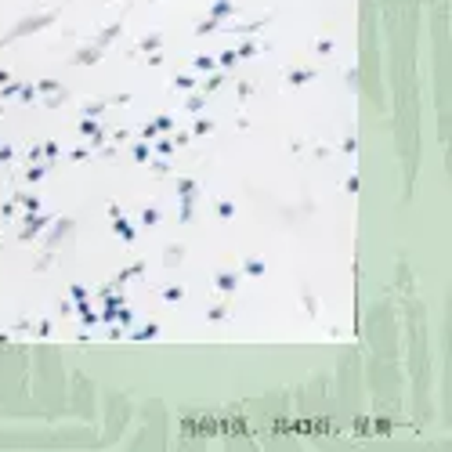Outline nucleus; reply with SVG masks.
Returning <instances> with one entry per match:
<instances>
[{"mask_svg": "<svg viewBox=\"0 0 452 452\" xmlns=\"http://www.w3.org/2000/svg\"><path fill=\"white\" fill-rule=\"evenodd\" d=\"M47 22H51V15H40V19H26V22H22V26H19V29H15L11 36H22V33H33V29H40V26H47Z\"/></svg>", "mask_w": 452, "mask_h": 452, "instance_id": "obj_1", "label": "nucleus"}, {"mask_svg": "<svg viewBox=\"0 0 452 452\" xmlns=\"http://www.w3.org/2000/svg\"><path fill=\"white\" fill-rule=\"evenodd\" d=\"M210 15H214V22H221V19H228V15H232V4H228V0H217V4L210 8Z\"/></svg>", "mask_w": 452, "mask_h": 452, "instance_id": "obj_2", "label": "nucleus"}, {"mask_svg": "<svg viewBox=\"0 0 452 452\" xmlns=\"http://www.w3.org/2000/svg\"><path fill=\"white\" fill-rule=\"evenodd\" d=\"M217 286H221L224 293H232V290H236V275H228V271H221V275H217Z\"/></svg>", "mask_w": 452, "mask_h": 452, "instance_id": "obj_3", "label": "nucleus"}, {"mask_svg": "<svg viewBox=\"0 0 452 452\" xmlns=\"http://www.w3.org/2000/svg\"><path fill=\"white\" fill-rule=\"evenodd\" d=\"M112 221H116V232H120L127 243H134V228H131V224H127L124 217H112Z\"/></svg>", "mask_w": 452, "mask_h": 452, "instance_id": "obj_4", "label": "nucleus"}, {"mask_svg": "<svg viewBox=\"0 0 452 452\" xmlns=\"http://www.w3.org/2000/svg\"><path fill=\"white\" fill-rule=\"evenodd\" d=\"M178 217H181L185 224L192 221V196H181V214H178Z\"/></svg>", "mask_w": 452, "mask_h": 452, "instance_id": "obj_5", "label": "nucleus"}, {"mask_svg": "<svg viewBox=\"0 0 452 452\" xmlns=\"http://www.w3.org/2000/svg\"><path fill=\"white\" fill-rule=\"evenodd\" d=\"M196 69H199V73H214V59H210V54H199V59H196Z\"/></svg>", "mask_w": 452, "mask_h": 452, "instance_id": "obj_6", "label": "nucleus"}, {"mask_svg": "<svg viewBox=\"0 0 452 452\" xmlns=\"http://www.w3.org/2000/svg\"><path fill=\"white\" fill-rule=\"evenodd\" d=\"M311 76H315L311 69H297V73H290V84H308Z\"/></svg>", "mask_w": 452, "mask_h": 452, "instance_id": "obj_7", "label": "nucleus"}, {"mask_svg": "<svg viewBox=\"0 0 452 452\" xmlns=\"http://www.w3.org/2000/svg\"><path fill=\"white\" fill-rule=\"evenodd\" d=\"M243 271H246V275H264V264H261V261H246Z\"/></svg>", "mask_w": 452, "mask_h": 452, "instance_id": "obj_8", "label": "nucleus"}, {"mask_svg": "<svg viewBox=\"0 0 452 452\" xmlns=\"http://www.w3.org/2000/svg\"><path fill=\"white\" fill-rule=\"evenodd\" d=\"M152 124H156V131H174V120L171 116H156Z\"/></svg>", "mask_w": 452, "mask_h": 452, "instance_id": "obj_9", "label": "nucleus"}, {"mask_svg": "<svg viewBox=\"0 0 452 452\" xmlns=\"http://www.w3.org/2000/svg\"><path fill=\"white\" fill-rule=\"evenodd\" d=\"M221 80H224V76H221V73H214V76L206 80V91H203V94H214V91L221 87Z\"/></svg>", "mask_w": 452, "mask_h": 452, "instance_id": "obj_10", "label": "nucleus"}, {"mask_svg": "<svg viewBox=\"0 0 452 452\" xmlns=\"http://www.w3.org/2000/svg\"><path fill=\"white\" fill-rule=\"evenodd\" d=\"M149 152H152L149 145H134V152H131V156H134L138 163H145V159H149Z\"/></svg>", "mask_w": 452, "mask_h": 452, "instance_id": "obj_11", "label": "nucleus"}, {"mask_svg": "<svg viewBox=\"0 0 452 452\" xmlns=\"http://www.w3.org/2000/svg\"><path fill=\"white\" fill-rule=\"evenodd\" d=\"M178 196H196V181H178Z\"/></svg>", "mask_w": 452, "mask_h": 452, "instance_id": "obj_12", "label": "nucleus"}, {"mask_svg": "<svg viewBox=\"0 0 452 452\" xmlns=\"http://www.w3.org/2000/svg\"><path fill=\"white\" fill-rule=\"evenodd\" d=\"M156 47H159V36H156V33L141 40V51H156Z\"/></svg>", "mask_w": 452, "mask_h": 452, "instance_id": "obj_13", "label": "nucleus"}, {"mask_svg": "<svg viewBox=\"0 0 452 452\" xmlns=\"http://www.w3.org/2000/svg\"><path fill=\"white\" fill-rule=\"evenodd\" d=\"M141 221H145V224H156V221H159V210H156V206H149V210L141 214Z\"/></svg>", "mask_w": 452, "mask_h": 452, "instance_id": "obj_14", "label": "nucleus"}, {"mask_svg": "<svg viewBox=\"0 0 452 452\" xmlns=\"http://www.w3.org/2000/svg\"><path fill=\"white\" fill-rule=\"evenodd\" d=\"M156 152L166 159V156H174V145H171V141H159V145H156Z\"/></svg>", "mask_w": 452, "mask_h": 452, "instance_id": "obj_15", "label": "nucleus"}, {"mask_svg": "<svg viewBox=\"0 0 452 452\" xmlns=\"http://www.w3.org/2000/svg\"><path fill=\"white\" fill-rule=\"evenodd\" d=\"M232 214H236L232 203H217V217H232Z\"/></svg>", "mask_w": 452, "mask_h": 452, "instance_id": "obj_16", "label": "nucleus"}, {"mask_svg": "<svg viewBox=\"0 0 452 452\" xmlns=\"http://www.w3.org/2000/svg\"><path fill=\"white\" fill-rule=\"evenodd\" d=\"M0 217H4V221H11V217H15V199H11V203H4V206H0Z\"/></svg>", "mask_w": 452, "mask_h": 452, "instance_id": "obj_17", "label": "nucleus"}, {"mask_svg": "<svg viewBox=\"0 0 452 452\" xmlns=\"http://www.w3.org/2000/svg\"><path fill=\"white\" fill-rule=\"evenodd\" d=\"M73 301H76V304H87V290H84V286H73Z\"/></svg>", "mask_w": 452, "mask_h": 452, "instance_id": "obj_18", "label": "nucleus"}, {"mask_svg": "<svg viewBox=\"0 0 452 452\" xmlns=\"http://www.w3.org/2000/svg\"><path fill=\"white\" fill-rule=\"evenodd\" d=\"M163 301H171V304H174V301H181V290H178V286H171V290L163 293Z\"/></svg>", "mask_w": 452, "mask_h": 452, "instance_id": "obj_19", "label": "nucleus"}, {"mask_svg": "<svg viewBox=\"0 0 452 452\" xmlns=\"http://www.w3.org/2000/svg\"><path fill=\"white\" fill-rule=\"evenodd\" d=\"M134 336H138V341H149V336H156V326H145V329H138Z\"/></svg>", "mask_w": 452, "mask_h": 452, "instance_id": "obj_20", "label": "nucleus"}, {"mask_svg": "<svg viewBox=\"0 0 452 452\" xmlns=\"http://www.w3.org/2000/svg\"><path fill=\"white\" fill-rule=\"evenodd\" d=\"M98 59V51L94 47H87V51H80V62H94Z\"/></svg>", "mask_w": 452, "mask_h": 452, "instance_id": "obj_21", "label": "nucleus"}, {"mask_svg": "<svg viewBox=\"0 0 452 452\" xmlns=\"http://www.w3.org/2000/svg\"><path fill=\"white\" fill-rule=\"evenodd\" d=\"M174 84H178V87H181V91H189V87H192V84H196V80H192V76H178V80H174Z\"/></svg>", "mask_w": 452, "mask_h": 452, "instance_id": "obj_22", "label": "nucleus"}, {"mask_svg": "<svg viewBox=\"0 0 452 452\" xmlns=\"http://www.w3.org/2000/svg\"><path fill=\"white\" fill-rule=\"evenodd\" d=\"M189 109H192V112H199V109H203V94H196V98H189Z\"/></svg>", "mask_w": 452, "mask_h": 452, "instance_id": "obj_23", "label": "nucleus"}, {"mask_svg": "<svg viewBox=\"0 0 452 452\" xmlns=\"http://www.w3.org/2000/svg\"><path fill=\"white\" fill-rule=\"evenodd\" d=\"M15 152H11V145H0V163H8Z\"/></svg>", "mask_w": 452, "mask_h": 452, "instance_id": "obj_24", "label": "nucleus"}, {"mask_svg": "<svg viewBox=\"0 0 452 452\" xmlns=\"http://www.w3.org/2000/svg\"><path fill=\"white\" fill-rule=\"evenodd\" d=\"M101 109H105L101 101H91V105H87V116H98V112H101Z\"/></svg>", "mask_w": 452, "mask_h": 452, "instance_id": "obj_25", "label": "nucleus"}, {"mask_svg": "<svg viewBox=\"0 0 452 452\" xmlns=\"http://www.w3.org/2000/svg\"><path fill=\"white\" fill-rule=\"evenodd\" d=\"M36 91H59V84H54V80H40V87Z\"/></svg>", "mask_w": 452, "mask_h": 452, "instance_id": "obj_26", "label": "nucleus"}, {"mask_svg": "<svg viewBox=\"0 0 452 452\" xmlns=\"http://www.w3.org/2000/svg\"><path fill=\"white\" fill-rule=\"evenodd\" d=\"M196 134H210V120H199L196 124Z\"/></svg>", "mask_w": 452, "mask_h": 452, "instance_id": "obj_27", "label": "nucleus"}, {"mask_svg": "<svg viewBox=\"0 0 452 452\" xmlns=\"http://www.w3.org/2000/svg\"><path fill=\"white\" fill-rule=\"evenodd\" d=\"M206 315H210V322H214V318H224V308H221V304H217V308H210V311H206Z\"/></svg>", "mask_w": 452, "mask_h": 452, "instance_id": "obj_28", "label": "nucleus"}, {"mask_svg": "<svg viewBox=\"0 0 452 452\" xmlns=\"http://www.w3.org/2000/svg\"><path fill=\"white\" fill-rule=\"evenodd\" d=\"M120 322H124V326H131V322H134V311H131V308H127V311H120Z\"/></svg>", "mask_w": 452, "mask_h": 452, "instance_id": "obj_29", "label": "nucleus"}]
</instances>
